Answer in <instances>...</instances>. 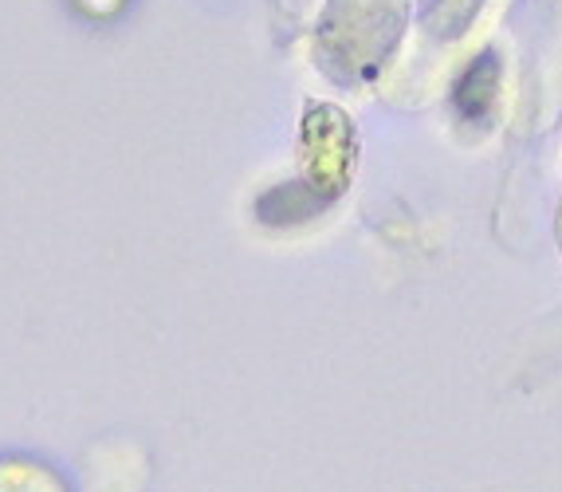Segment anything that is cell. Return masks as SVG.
<instances>
[{"mask_svg": "<svg viewBox=\"0 0 562 492\" xmlns=\"http://www.w3.org/2000/svg\"><path fill=\"white\" fill-rule=\"evenodd\" d=\"M355 178V126L338 107L311 103L303 114V181L311 205L335 201Z\"/></svg>", "mask_w": 562, "mask_h": 492, "instance_id": "obj_2", "label": "cell"}, {"mask_svg": "<svg viewBox=\"0 0 562 492\" xmlns=\"http://www.w3.org/2000/svg\"><path fill=\"white\" fill-rule=\"evenodd\" d=\"M405 20V0H330V12L319 29V48L330 67V79L378 76V64L394 48Z\"/></svg>", "mask_w": 562, "mask_h": 492, "instance_id": "obj_1", "label": "cell"}, {"mask_svg": "<svg viewBox=\"0 0 562 492\" xmlns=\"http://www.w3.org/2000/svg\"><path fill=\"white\" fill-rule=\"evenodd\" d=\"M0 484L4 492H59V484L40 469H0Z\"/></svg>", "mask_w": 562, "mask_h": 492, "instance_id": "obj_4", "label": "cell"}, {"mask_svg": "<svg viewBox=\"0 0 562 492\" xmlns=\"http://www.w3.org/2000/svg\"><path fill=\"white\" fill-rule=\"evenodd\" d=\"M499 99V56L496 52H480L464 76L457 79V91H452V103H457L460 119L469 123H487L492 111H496Z\"/></svg>", "mask_w": 562, "mask_h": 492, "instance_id": "obj_3", "label": "cell"}]
</instances>
